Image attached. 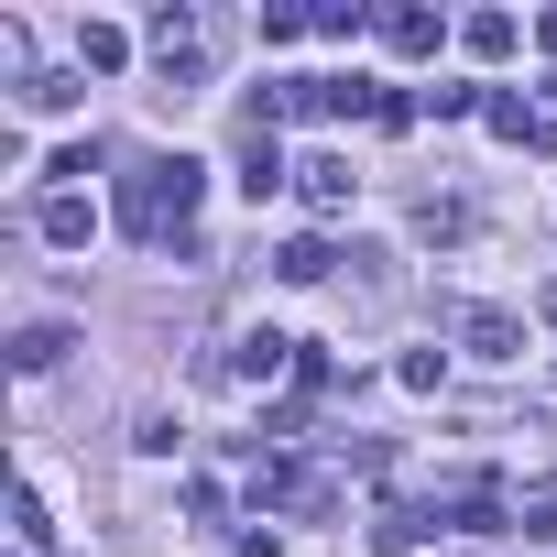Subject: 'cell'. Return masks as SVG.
Masks as SVG:
<instances>
[{
  "mask_svg": "<svg viewBox=\"0 0 557 557\" xmlns=\"http://www.w3.org/2000/svg\"><path fill=\"white\" fill-rule=\"evenodd\" d=\"M197 186H208L197 153H143V164L121 175V240H186Z\"/></svg>",
  "mask_w": 557,
  "mask_h": 557,
  "instance_id": "cell-1",
  "label": "cell"
},
{
  "mask_svg": "<svg viewBox=\"0 0 557 557\" xmlns=\"http://www.w3.org/2000/svg\"><path fill=\"white\" fill-rule=\"evenodd\" d=\"M459 350L513 361V350H524V318H513V307H459Z\"/></svg>",
  "mask_w": 557,
  "mask_h": 557,
  "instance_id": "cell-2",
  "label": "cell"
},
{
  "mask_svg": "<svg viewBox=\"0 0 557 557\" xmlns=\"http://www.w3.org/2000/svg\"><path fill=\"white\" fill-rule=\"evenodd\" d=\"M230 372H240V383L296 372V339H285V329H240V339H230Z\"/></svg>",
  "mask_w": 557,
  "mask_h": 557,
  "instance_id": "cell-3",
  "label": "cell"
},
{
  "mask_svg": "<svg viewBox=\"0 0 557 557\" xmlns=\"http://www.w3.org/2000/svg\"><path fill=\"white\" fill-rule=\"evenodd\" d=\"M285 175H296V164H285V143H273V132H240V197H251V208L285 186Z\"/></svg>",
  "mask_w": 557,
  "mask_h": 557,
  "instance_id": "cell-4",
  "label": "cell"
},
{
  "mask_svg": "<svg viewBox=\"0 0 557 557\" xmlns=\"http://www.w3.org/2000/svg\"><path fill=\"white\" fill-rule=\"evenodd\" d=\"M383 45H394V55H437V45H448V23L426 12V0H394V12H383Z\"/></svg>",
  "mask_w": 557,
  "mask_h": 557,
  "instance_id": "cell-5",
  "label": "cell"
},
{
  "mask_svg": "<svg viewBox=\"0 0 557 557\" xmlns=\"http://www.w3.org/2000/svg\"><path fill=\"white\" fill-rule=\"evenodd\" d=\"M296 186H307V208H318V219H339V208H350V186H361V175H350V164H339V153H307V164H296Z\"/></svg>",
  "mask_w": 557,
  "mask_h": 557,
  "instance_id": "cell-6",
  "label": "cell"
},
{
  "mask_svg": "<svg viewBox=\"0 0 557 557\" xmlns=\"http://www.w3.org/2000/svg\"><path fill=\"white\" fill-rule=\"evenodd\" d=\"M34 230H45L55 251H88V240H99V208H88V197H45V219H34Z\"/></svg>",
  "mask_w": 557,
  "mask_h": 557,
  "instance_id": "cell-7",
  "label": "cell"
},
{
  "mask_svg": "<svg viewBox=\"0 0 557 557\" xmlns=\"http://www.w3.org/2000/svg\"><path fill=\"white\" fill-rule=\"evenodd\" d=\"M66 350H77V329H66V318H34V329L12 339V372H55Z\"/></svg>",
  "mask_w": 557,
  "mask_h": 557,
  "instance_id": "cell-8",
  "label": "cell"
},
{
  "mask_svg": "<svg viewBox=\"0 0 557 557\" xmlns=\"http://www.w3.org/2000/svg\"><path fill=\"white\" fill-rule=\"evenodd\" d=\"M459 45H470L481 66H503V55L524 45V23H513V12H470V23H459Z\"/></svg>",
  "mask_w": 557,
  "mask_h": 557,
  "instance_id": "cell-9",
  "label": "cell"
},
{
  "mask_svg": "<svg viewBox=\"0 0 557 557\" xmlns=\"http://www.w3.org/2000/svg\"><path fill=\"white\" fill-rule=\"evenodd\" d=\"M121 66H132V34L121 23H88L77 34V77H121Z\"/></svg>",
  "mask_w": 557,
  "mask_h": 557,
  "instance_id": "cell-10",
  "label": "cell"
},
{
  "mask_svg": "<svg viewBox=\"0 0 557 557\" xmlns=\"http://www.w3.org/2000/svg\"><path fill=\"white\" fill-rule=\"evenodd\" d=\"M273 273H285V285H329V273H339V251L307 230V240H285V251H273Z\"/></svg>",
  "mask_w": 557,
  "mask_h": 557,
  "instance_id": "cell-11",
  "label": "cell"
},
{
  "mask_svg": "<svg viewBox=\"0 0 557 557\" xmlns=\"http://www.w3.org/2000/svg\"><path fill=\"white\" fill-rule=\"evenodd\" d=\"M372 546H383V557H416V546H426V513L383 503V513H372Z\"/></svg>",
  "mask_w": 557,
  "mask_h": 557,
  "instance_id": "cell-12",
  "label": "cell"
},
{
  "mask_svg": "<svg viewBox=\"0 0 557 557\" xmlns=\"http://www.w3.org/2000/svg\"><path fill=\"white\" fill-rule=\"evenodd\" d=\"M459 230H470L459 197H416V240H459Z\"/></svg>",
  "mask_w": 557,
  "mask_h": 557,
  "instance_id": "cell-13",
  "label": "cell"
},
{
  "mask_svg": "<svg viewBox=\"0 0 557 557\" xmlns=\"http://www.w3.org/2000/svg\"><path fill=\"white\" fill-rule=\"evenodd\" d=\"M394 383H405V394H437V383H448V350H405Z\"/></svg>",
  "mask_w": 557,
  "mask_h": 557,
  "instance_id": "cell-14",
  "label": "cell"
},
{
  "mask_svg": "<svg viewBox=\"0 0 557 557\" xmlns=\"http://www.w3.org/2000/svg\"><path fill=\"white\" fill-rule=\"evenodd\" d=\"M12 535H23V546H45V535H55V513H45V492H34V481L12 492Z\"/></svg>",
  "mask_w": 557,
  "mask_h": 557,
  "instance_id": "cell-15",
  "label": "cell"
},
{
  "mask_svg": "<svg viewBox=\"0 0 557 557\" xmlns=\"http://www.w3.org/2000/svg\"><path fill=\"white\" fill-rule=\"evenodd\" d=\"M513 535H524V546H546V535H557V492H535V503H513Z\"/></svg>",
  "mask_w": 557,
  "mask_h": 557,
  "instance_id": "cell-16",
  "label": "cell"
},
{
  "mask_svg": "<svg viewBox=\"0 0 557 557\" xmlns=\"http://www.w3.org/2000/svg\"><path fill=\"white\" fill-rule=\"evenodd\" d=\"M307 23H318V34H339V45H350V34H361V23H383V12H361V0H329V12H307Z\"/></svg>",
  "mask_w": 557,
  "mask_h": 557,
  "instance_id": "cell-17",
  "label": "cell"
},
{
  "mask_svg": "<svg viewBox=\"0 0 557 557\" xmlns=\"http://www.w3.org/2000/svg\"><path fill=\"white\" fill-rule=\"evenodd\" d=\"M535 45H546V55H557V12H546V23H535Z\"/></svg>",
  "mask_w": 557,
  "mask_h": 557,
  "instance_id": "cell-18",
  "label": "cell"
},
{
  "mask_svg": "<svg viewBox=\"0 0 557 557\" xmlns=\"http://www.w3.org/2000/svg\"><path fill=\"white\" fill-rule=\"evenodd\" d=\"M546 88H557V77H546Z\"/></svg>",
  "mask_w": 557,
  "mask_h": 557,
  "instance_id": "cell-19",
  "label": "cell"
}]
</instances>
